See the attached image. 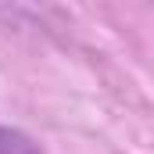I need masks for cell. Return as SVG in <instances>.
Masks as SVG:
<instances>
[{
	"instance_id": "1",
	"label": "cell",
	"mask_w": 154,
	"mask_h": 154,
	"mask_svg": "<svg viewBox=\"0 0 154 154\" xmlns=\"http://www.w3.org/2000/svg\"><path fill=\"white\" fill-rule=\"evenodd\" d=\"M0 154H39V147L18 129L0 125Z\"/></svg>"
}]
</instances>
